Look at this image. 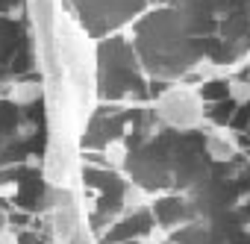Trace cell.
<instances>
[{
	"instance_id": "cell-4",
	"label": "cell",
	"mask_w": 250,
	"mask_h": 244,
	"mask_svg": "<svg viewBox=\"0 0 250 244\" xmlns=\"http://www.w3.org/2000/svg\"><path fill=\"white\" fill-rule=\"evenodd\" d=\"M47 144L44 106H18L0 94V168L39 162Z\"/></svg>"
},
{
	"instance_id": "cell-5",
	"label": "cell",
	"mask_w": 250,
	"mask_h": 244,
	"mask_svg": "<svg viewBox=\"0 0 250 244\" xmlns=\"http://www.w3.org/2000/svg\"><path fill=\"white\" fill-rule=\"evenodd\" d=\"M39 71L36 39L24 15H0V94Z\"/></svg>"
},
{
	"instance_id": "cell-3",
	"label": "cell",
	"mask_w": 250,
	"mask_h": 244,
	"mask_svg": "<svg viewBox=\"0 0 250 244\" xmlns=\"http://www.w3.org/2000/svg\"><path fill=\"white\" fill-rule=\"evenodd\" d=\"M94 91L100 103H147L150 77L145 74L130 36L118 30L94 39Z\"/></svg>"
},
{
	"instance_id": "cell-8",
	"label": "cell",
	"mask_w": 250,
	"mask_h": 244,
	"mask_svg": "<svg viewBox=\"0 0 250 244\" xmlns=\"http://www.w3.org/2000/svg\"><path fill=\"white\" fill-rule=\"evenodd\" d=\"M162 244H250V221L235 206L227 215L188 221L171 229Z\"/></svg>"
},
{
	"instance_id": "cell-14",
	"label": "cell",
	"mask_w": 250,
	"mask_h": 244,
	"mask_svg": "<svg viewBox=\"0 0 250 244\" xmlns=\"http://www.w3.org/2000/svg\"><path fill=\"white\" fill-rule=\"evenodd\" d=\"M15 244H50L39 229H18L15 232Z\"/></svg>"
},
{
	"instance_id": "cell-12",
	"label": "cell",
	"mask_w": 250,
	"mask_h": 244,
	"mask_svg": "<svg viewBox=\"0 0 250 244\" xmlns=\"http://www.w3.org/2000/svg\"><path fill=\"white\" fill-rule=\"evenodd\" d=\"M203 147H206V156L212 162H229L241 153L238 133H232L229 127H206L203 130Z\"/></svg>"
},
{
	"instance_id": "cell-2",
	"label": "cell",
	"mask_w": 250,
	"mask_h": 244,
	"mask_svg": "<svg viewBox=\"0 0 250 244\" xmlns=\"http://www.w3.org/2000/svg\"><path fill=\"white\" fill-rule=\"evenodd\" d=\"M118 165L124 177L145 191L168 194L186 191L191 183H197L212 168V159L203 147V130L159 127L145 142L124 147Z\"/></svg>"
},
{
	"instance_id": "cell-15",
	"label": "cell",
	"mask_w": 250,
	"mask_h": 244,
	"mask_svg": "<svg viewBox=\"0 0 250 244\" xmlns=\"http://www.w3.org/2000/svg\"><path fill=\"white\" fill-rule=\"evenodd\" d=\"M0 15H27V0H0Z\"/></svg>"
},
{
	"instance_id": "cell-10",
	"label": "cell",
	"mask_w": 250,
	"mask_h": 244,
	"mask_svg": "<svg viewBox=\"0 0 250 244\" xmlns=\"http://www.w3.org/2000/svg\"><path fill=\"white\" fill-rule=\"evenodd\" d=\"M153 112L162 121V127L171 130H203V100L197 88L186 82H168L153 97Z\"/></svg>"
},
{
	"instance_id": "cell-6",
	"label": "cell",
	"mask_w": 250,
	"mask_h": 244,
	"mask_svg": "<svg viewBox=\"0 0 250 244\" xmlns=\"http://www.w3.org/2000/svg\"><path fill=\"white\" fill-rule=\"evenodd\" d=\"M68 9L74 12L83 33L91 39L127 30L142 12H147L156 0H65Z\"/></svg>"
},
{
	"instance_id": "cell-1",
	"label": "cell",
	"mask_w": 250,
	"mask_h": 244,
	"mask_svg": "<svg viewBox=\"0 0 250 244\" xmlns=\"http://www.w3.org/2000/svg\"><path fill=\"white\" fill-rule=\"evenodd\" d=\"M127 36L150 82H188L203 65L232 74L250 56V0H156Z\"/></svg>"
},
{
	"instance_id": "cell-16",
	"label": "cell",
	"mask_w": 250,
	"mask_h": 244,
	"mask_svg": "<svg viewBox=\"0 0 250 244\" xmlns=\"http://www.w3.org/2000/svg\"><path fill=\"white\" fill-rule=\"evenodd\" d=\"M3 229H6V218H3V212H0V244H3Z\"/></svg>"
},
{
	"instance_id": "cell-9",
	"label": "cell",
	"mask_w": 250,
	"mask_h": 244,
	"mask_svg": "<svg viewBox=\"0 0 250 244\" xmlns=\"http://www.w3.org/2000/svg\"><path fill=\"white\" fill-rule=\"evenodd\" d=\"M139 103H100L83 133V150H109L115 144H121L127 139V133L133 130Z\"/></svg>"
},
{
	"instance_id": "cell-7",
	"label": "cell",
	"mask_w": 250,
	"mask_h": 244,
	"mask_svg": "<svg viewBox=\"0 0 250 244\" xmlns=\"http://www.w3.org/2000/svg\"><path fill=\"white\" fill-rule=\"evenodd\" d=\"M83 185L91 188V229L100 235L121 212H124V191L127 177L112 165H85L83 168Z\"/></svg>"
},
{
	"instance_id": "cell-11",
	"label": "cell",
	"mask_w": 250,
	"mask_h": 244,
	"mask_svg": "<svg viewBox=\"0 0 250 244\" xmlns=\"http://www.w3.org/2000/svg\"><path fill=\"white\" fill-rule=\"evenodd\" d=\"M47 203V185H44V168L39 162H30L21 177L12 183V206L24 215H36Z\"/></svg>"
},
{
	"instance_id": "cell-13",
	"label": "cell",
	"mask_w": 250,
	"mask_h": 244,
	"mask_svg": "<svg viewBox=\"0 0 250 244\" xmlns=\"http://www.w3.org/2000/svg\"><path fill=\"white\" fill-rule=\"evenodd\" d=\"M194 88H197V94H200V100H203V103L224 100V97H229V77H212V80L197 82Z\"/></svg>"
}]
</instances>
